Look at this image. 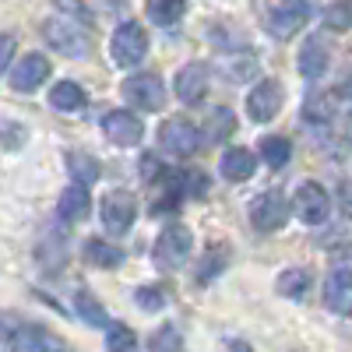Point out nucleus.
Masks as SVG:
<instances>
[{"label": "nucleus", "mask_w": 352, "mask_h": 352, "mask_svg": "<svg viewBox=\"0 0 352 352\" xmlns=\"http://www.w3.org/2000/svg\"><path fill=\"white\" fill-rule=\"evenodd\" d=\"M159 141L169 155H194L201 148V134L190 120L184 116H169V120L159 127Z\"/></svg>", "instance_id": "6e6552de"}, {"label": "nucleus", "mask_w": 352, "mask_h": 352, "mask_svg": "<svg viewBox=\"0 0 352 352\" xmlns=\"http://www.w3.org/2000/svg\"><path fill=\"white\" fill-rule=\"evenodd\" d=\"M85 261L96 264V268H120L124 254L106 240H85Z\"/></svg>", "instance_id": "aec40b11"}, {"label": "nucleus", "mask_w": 352, "mask_h": 352, "mask_svg": "<svg viewBox=\"0 0 352 352\" xmlns=\"http://www.w3.org/2000/svg\"><path fill=\"white\" fill-rule=\"evenodd\" d=\"M99 215H102V226H106L109 236H124V232L134 226V219H138V204H134V197H131V194L113 190V194H106V197H102Z\"/></svg>", "instance_id": "0eeeda50"}, {"label": "nucleus", "mask_w": 352, "mask_h": 352, "mask_svg": "<svg viewBox=\"0 0 352 352\" xmlns=\"http://www.w3.org/2000/svg\"><path fill=\"white\" fill-rule=\"evenodd\" d=\"M292 208L307 226H324L331 215V197L320 184H300L296 197H292Z\"/></svg>", "instance_id": "1a4fd4ad"}, {"label": "nucleus", "mask_w": 352, "mask_h": 352, "mask_svg": "<svg viewBox=\"0 0 352 352\" xmlns=\"http://www.w3.org/2000/svg\"><path fill=\"white\" fill-rule=\"evenodd\" d=\"M67 169H71V176H74V184H81V187H92V184L99 180V162H96L92 155L71 152V155H67Z\"/></svg>", "instance_id": "b1692460"}, {"label": "nucleus", "mask_w": 352, "mask_h": 352, "mask_svg": "<svg viewBox=\"0 0 352 352\" xmlns=\"http://www.w3.org/2000/svg\"><path fill=\"white\" fill-rule=\"evenodd\" d=\"M331 257L342 264L345 272H352V243H345V247H335V250H331Z\"/></svg>", "instance_id": "4c0bfd02"}, {"label": "nucleus", "mask_w": 352, "mask_h": 352, "mask_svg": "<svg viewBox=\"0 0 352 352\" xmlns=\"http://www.w3.org/2000/svg\"><path fill=\"white\" fill-rule=\"evenodd\" d=\"M338 99H352V74L338 81Z\"/></svg>", "instance_id": "ea45409f"}, {"label": "nucleus", "mask_w": 352, "mask_h": 352, "mask_svg": "<svg viewBox=\"0 0 352 352\" xmlns=\"http://www.w3.org/2000/svg\"><path fill=\"white\" fill-rule=\"evenodd\" d=\"M144 53H148V36H144V28H141L138 21H124V25L113 32V39H109L113 64L134 67V64H141Z\"/></svg>", "instance_id": "f03ea898"}, {"label": "nucleus", "mask_w": 352, "mask_h": 352, "mask_svg": "<svg viewBox=\"0 0 352 352\" xmlns=\"http://www.w3.org/2000/svg\"><path fill=\"white\" fill-rule=\"evenodd\" d=\"M289 222V201L278 190H264L254 204H250V226L257 232H275Z\"/></svg>", "instance_id": "423d86ee"}, {"label": "nucleus", "mask_w": 352, "mask_h": 352, "mask_svg": "<svg viewBox=\"0 0 352 352\" xmlns=\"http://www.w3.org/2000/svg\"><path fill=\"white\" fill-rule=\"evenodd\" d=\"M74 303H78V314L88 320V324H96V328H109V320H106V310H102V303L92 296V292H78L74 296Z\"/></svg>", "instance_id": "a878e982"}, {"label": "nucleus", "mask_w": 352, "mask_h": 352, "mask_svg": "<svg viewBox=\"0 0 352 352\" xmlns=\"http://www.w3.org/2000/svg\"><path fill=\"white\" fill-rule=\"evenodd\" d=\"M53 4L60 8V11H74V14H78L81 21H88V11H85V8L78 4V0H53Z\"/></svg>", "instance_id": "58836bf2"}, {"label": "nucleus", "mask_w": 352, "mask_h": 352, "mask_svg": "<svg viewBox=\"0 0 352 352\" xmlns=\"http://www.w3.org/2000/svg\"><path fill=\"white\" fill-rule=\"evenodd\" d=\"M102 127H106V138H109L113 144H124V148H131V144H141V134H144L141 120H138L134 113H127V109L109 113L106 120H102Z\"/></svg>", "instance_id": "f8f14e48"}, {"label": "nucleus", "mask_w": 352, "mask_h": 352, "mask_svg": "<svg viewBox=\"0 0 352 352\" xmlns=\"http://www.w3.org/2000/svg\"><path fill=\"white\" fill-rule=\"evenodd\" d=\"M176 96H180L184 102H201L204 96H208V67L201 64H187L180 74H176Z\"/></svg>", "instance_id": "4468645a"}, {"label": "nucleus", "mask_w": 352, "mask_h": 352, "mask_svg": "<svg viewBox=\"0 0 352 352\" xmlns=\"http://www.w3.org/2000/svg\"><path fill=\"white\" fill-rule=\"evenodd\" d=\"M282 99H285V88L275 78H264V81H257L250 88V96H247V116L254 124H268V120L278 116Z\"/></svg>", "instance_id": "39448f33"}, {"label": "nucleus", "mask_w": 352, "mask_h": 352, "mask_svg": "<svg viewBox=\"0 0 352 352\" xmlns=\"http://www.w3.org/2000/svg\"><path fill=\"white\" fill-rule=\"evenodd\" d=\"M138 173L144 176V180H155V176L162 173V166H159V159H155V155H141V166H138Z\"/></svg>", "instance_id": "c9c22d12"}, {"label": "nucleus", "mask_w": 352, "mask_h": 352, "mask_svg": "<svg viewBox=\"0 0 352 352\" xmlns=\"http://www.w3.org/2000/svg\"><path fill=\"white\" fill-rule=\"evenodd\" d=\"M152 352H184V338L176 328H159L152 335Z\"/></svg>", "instance_id": "7c9ffc66"}, {"label": "nucleus", "mask_w": 352, "mask_h": 352, "mask_svg": "<svg viewBox=\"0 0 352 352\" xmlns=\"http://www.w3.org/2000/svg\"><path fill=\"white\" fill-rule=\"evenodd\" d=\"M11 53H14V39L4 36L0 39V71H8V74H11Z\"/></svg>", "instance_id": "e433bc0d"}, {"label": "nucleus", "mask_w": 352, "mask_h": 352, "mask_svg": "<svg viewBox=\"0 0 352 352\" xmlns=\"http://www.w3.org/2000/svg\"><path fill=\"white\" fill-rule=\"evenodd\" d=\"M232 131H236V116H232V109L229 106H215L212 116H208V138L212 141H222Z\"/></svg>", "instance_id": "bb28decb"}, {"label": "nucleus", "mask_w": 352, "mask_h": 352, "mask_svg": "<svg viewBox=\"0 0 352 352\" xmlns=\"http://www.w3.org/2000/svg\"><path fill=\"white\" fill-rule=\"evenodd\" d=\"M21 134H25V127H21V124H14V120H4V148H8V152H14L18 144L25 141Z\"/></svg>", "instance_id": "72a5a7b5"}, {"label": "nucleus", "mask_w": 352, "mask_h": 352, "mask_svg": "<svg viewBox=\"0 0 352 352\" xmlns=\"http://www.w3.org/2000/svg\"><path fill=\"white\" fill-rule=\"evenodd\" d=\"M134 345H138V335L127 324H109L106 328V349L109 352H134Z\"/></svg>", "instance_id": "c85d7f7f"}, {"label": "nucleus", "mask_w": 352, "mask_h": 352, "mask_svg": "<svg viewBox=\"0 0 352 352\" xmlns=\"http://www.w3.org/2000/svg\"><path fill=\"white\" fill-rule=\"evenodd\" d=\"M50 106L60 109V113H78V109L85 106L81 85H74V81H56L53 92H50Z\"/></svg>", "instance_id": "6ab92c4d"}, {"label": "nucleus", "mask_w": 352, "mask_h": 352, "mask_svg": "<svg viewBox=\"0 0 352 352\" xmlns=\"http://www.w3.org/2000/svg\"><path fill=\"white\" fill-rule=\"evenodd\" d=\"M261 155H264V162H268L272 169H282L289 162V155H292V144L285 138H264L261 141Z\"/></svg>", "instance_id": "cd10ccee"}, {"label": "nucleus", "mask_w": 352, "mask_h": 352, "mask_svg": "<svg viewBox=\"0 0 352 352\" xmlns=\"http://www.w3.org/2000/svg\"><path fill=\"white\" fill-rule=\"evenodd\" d=\"M324 71H328V50L320 39H310L300 50V74L307 81H317V78H324Z\"/></svg>", "instance_id": "dca6fc26"}, {"label": "nucleus", "mask_w": 352, "mask_h": 352, "mask_svg": "<svg viewBox=\"0 0 352 352\" xmlns=\"http://www.w3.org/2000/svg\"><path fill=\"white\" fill-rule=\"evenodd\" d=\"M324 303H328V310H335L342 317H352V272L338 268V272L328 275V282H324Z\"/></svg>", "instance_id": "ddd939ff"}, {"label": "nucleus", "mask_w": 352, "mask_h": 352, "mask_svg": "<svg viewBox=\"0 0 352 352\" xmlns=\"http://www.w3.org/2000/svg\"><path fill=\"white\" fill-rule=\"evenodd\" d=\"M124 99L131 106H141L144 113H155L166 106V88L155 74H134L124 81Z\"/></svg>", "instance_id": "9d476101"}, {"label": "nucleus", "mask_w": 352, "mask_h": 352, "mask_svg": "<svg viewBox=\"0 0 352 352\" xmlns=\"http://www.w3.org/2000/svg\"><path fill=\"white\" fill-rule=\"evenodd\" d=\"M314 11H317V0H282V4L272 11V18H268L272 36L275 39H292L310 21Z\"/></svg>", "instance_id": "20e7f679"}, {"label": "nucleus", "mask_w": 352, "mask_h": 352, "mask_svg": "<svg viewBox=\"0 0 352 352\" xmlns=\"http://www.w3.org/2000/svg\"><path fill=\"white\" fill-rule=\"evenodd\" d=\"M324 25L331 32H349L352 28V0H331L324 8Z\"/></svg>", "instance_id": "393cba45"}, {"label": "nucleus", "mask_w": 352, "mask_h": 352, "mask_svg": "<svg viewBox=\"0 0 352 352\" xmlns=\"http://www.w3.org/2000/svg\"><path fill=\"white\" fill-rule=\"evenodd\" d=\"M303 120H310V124H328V120H331L328 99H324V96H307V102H303Z\"/></svg>", "instance_id": "c756f323"}, {"label": "nucleus", "mask_w": 352, "mask_h": 352, "mask_svg": "<svg viewBox=\"0 0 352 352\" xmlns=\"http://www.w3.org/2000/svg\"><path fill=\"white\" fill-rule=\"evenodd\" d=\"M310 289H314V275L310 272H303V268H289V272H282L278 275V292L285 300H307L310 296Z\"/></svg>", "instance_id": "a211bd4d"}, {"label": "nucleus", "mask_w": 352, "mask_h": 352, "mask_svg": "<svg viewBox=\"0 0 352 352\" xmlns=\"http://www.w3.org/2000/svg\"><path fill=\"white\" fill-rule=\"evenodd\" d=\"M88 208H92V197H88V190H85L81 184H71V187L60 194V201H56V212H60L64 222H81V219H88Z\"/></svg>", "instance_id": "2eb2a0df"}, {"label": "nucleus", "mask_w": 352, "mask_h": 352, "mask_svg": "<svg viewBox=\"0 0 352 352\" xmlns=\"http://www.w3.org/2000/svg\"><path fill=\"white\" fill-rule=\"evenodd\" d=\"M226 264H229V250L215 243V247L204 250V257L197 261V272H194V278H197V282H208V278H215V275L226 268Z\"/></svg>", "instance_id": "5701e85b"}, {"label": "nucleus", "mask_w": 352, "mask_h": 352, "mask_svg": "<svg viewBox=\"0 0 352 352\" xmlns=\"http://www.w3.org/2000/svg\"><path fill=\"white\" fill-rule=\"evenodd\" d=\"M8 345H11V352H50V335L36 324H21L11 331Z\"/></svg>", "instance_id": "f3484780"}, {"label": "nucleus", "mask_w": 352, "mask_h": 352, "mask_svg": "<svg viewBox=\"0 0 352 352\" xmlns=\"http://www.w3.org/2000/svg\"><path fill=\"white\" fill-rule=\"evenodd\" d=\"M50 78V60L43 53H28L18 67H11V88L14 92H36Z\"/></svg>", "instance_id": "9b49d317"}, {"label": "nucleus", "mask_w": 352, "mask_h": 352, "mask_svg": "<svg viewBox=\"0 0 352 352\" xmlns=\"http://www.w3.org/2000/svg\"><path fill=\"white\" fill-rule=\"evenodd\" d=\"M190 247H194V236H190V229L180 226V222H173L159 232V240H155V264L159 268H184V261L190 257Z\"/></svg>", "instance_id": "f257e3e1"}, {"label": "nucleus", "mask_w": 352, "mask_h": 352, "mask_svg": "<svg viewBox=\"0 0 352 352\" xmlns=\"http://www.w3.org/2000/svg\"><path fill=\"white\" fill-rule=\"evenodd\" d=\"M338 212L345 219H352V180H342L338 184Z\"/></svg>", "instance_id": "f704fd0d"}, {"label": "nucleus", "mask_w": 352, "mask_h": 352, "mask_svg": "<svg viewBox=\"0 0 352 352\" xmlns=\"http://www.w3.org/2000/svg\"><path fill=\"white\" fill-rule=\"evenodd\" d=\"M43 39L53 46V50H60L64 56H85L88 46H92V39H88V32L71 21V18H53L43 25Z\"/></svg>", "instance_id": "7ed1b4c3"}, {"label": "nucleus", "mask_w": 352, "mask_h": 352, "mask_svg": "<svg viewBox=\"0 0 352 352\" xmlns=\"http://www.w3.org/2000/svg\"><path fill=\"white\" fill-rule=\"evenodd\" d=\"M222 176L226 180H247V176H254V155L247 148H229L222 155Z\"/></svg>", "instance_id": "412c9836"}, {"label": "nucleus", "mask_w": 352, "mask_h": 352, "mask_svg": "<svg viewBox=\"0 0 352 352\" xmlns=\"http://www.w3.org/2000/svg\"><path fill=\"white\" fill-rule=\"evenodd\" d=\"M134 300H138V307H141V310L155 314V310H162V303H166V292H162V289H155V285H141V289L134 292Z\"/></svg>", "instance_id": "2f4dec72"}, {"label": "nucleus", "mask_w": 352, "mask_h": 352, "mask_svg": "<svg viewBox=\"0 0 352 352\" xmlns=\"http://www.w3.org/2000/svg\"><path fill=\"white\" fill-rule=\"evenodd\" d=\"M187 14V0H148V21L169 28Z\"/></svg>", "instance_id": "4be33fe9"}, {"label": "nucleus", "mask_w": 352, "mask_h": 352, "mask_svg": "<svg viewBox=\"0 0 352 352\" xmlns=\"http://www.w3.org/2000/svg\"><path fill=\"white\" fill-rule=\"evenodd\" d=\"M345 131H349V141H352V116H349V120H345Z\"/></svg>", "instance_id": "a19ab883"}, {"label": "nucleus", "mask_w": 352, "mask_h": 352, "mask_svg": "<svg viewBox=\"0 0 352 352\" xmlns=\"http://www.w3.org/2000/svg\"><path fill=\"white\" fill-rule=\"evenodd\" d=\"M180 180H184V190L190 197H204V194H208V176H204L201 169H187Z\"/></svg>", "instance_id": "473e14b6"}]
</instances>
